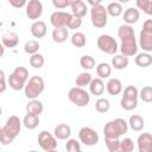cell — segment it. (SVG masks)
<instances>
[{"mask_svg":"<svg viewBox=\"0 0 152 152\" xmlns=\"http://www.w3.org/2000/svg\"><path fill=\"white\" fill-rule=\"evenodd\" d=\"M118 36L121 39V45H120L121 55H124L126 57L137 56L138 44L135 40L133 27L131 25H126V24L121 25L118 28Z\"/></svg>","mask_w":152,"mask_h":152,"instance_id":"obj_1","label":"cell"},{"mask_svg":"<svg viewBox=\"0 0 152 152\" xmlns=\"http://www.w3.org/2000/svg\"><path fill=\"white\" fill-rule=\"evenodd\" d=\"M21 125L23 122L17 115H11L5 125L0 129V140L2 145H10L13 142V140L19 135L21 131Z\"/></svg>","mask_w":152,"mask_h":152,"instance_id":"obj_2","label":"cell"},{"mask_svg":"<svg viewBox=\"0 0 152 152\" xmlns=\"http://www.w3.org/2000/svg\"><path fill=\"white\" fill-rule=\"evenodd\" d=\"M128 122H126L121 118H116L114 120L108 121L103 127L104 139H119L121 135L127 133Z\"/></svg>","mask_w":152,"mask_h":152,"instance_id":"obj_3","label":"cell"},{"mask_svg":"<svg viewBox=\"0 0 152 152\" xmlns=\"http://www.w3.org/2000/svg\"><path fill=\"white\" fill-rule=\"evenodd\" d=\"M44 88H45L44 80L40 76H32L27 81V83L24 88V93H25V96L27 99L36 100L44 91Z\"/></svg>","mask_w":152,"mask_h":152,"instance_id":"obj_4","label":"cell"},{"mask_svg":"<svg viewBox=\"0 0 152 152\" xmlns=\"http://www.w3.org/2000/svg\"><path fill=\"white\" fill-rule=\"evenodd\" d=\"M139 45L144 52L152 51V19H147L142 24V30L139 34Z\"/></svg>","mask_w":152,"mask_h":152,"instance_id":"obj_5","label":"cell"},{"mask_svg":"<svg viewBox=\"0 0 152 152\" xmlns=\"http://www.w3.org/2000/svg\"><path fill=\"white\" fill-rule=\"evenodd\" d=\"M90 19H91V24L95 27H97V28L104 27L107 25V21H108L107 8L102 4L91 7L90 8Z\"/></svg>","mask_w":152,"mask_h":152,"instance_id":"obj_6","label":"cell"},{"mask_svg":"<svg viewBox=\"0 0 152 152\" xmlns=\"http://www.w3.org/2000/svg\"><path fill=\"white\" fill-rule=\"evenodd\" d=\"M68 99L71 103H74L77 107H86V106H88V103L90 101V95L83 88L74 87L69 90Z\"/></svg>","mask_w":152,"mask_h":152,"instance_id":"obj_7","label":"cell"},{"mask_svg":"<svg viewBox=\"0 0 152 152\" xmlns=\"http://www.w3.org/2000/svg\"><path fill=\"white\" fill-rule=\"evenodd\" d=\"M97 48L100 51L108 53V55H115L118 51V42L109 34H101L97 38Z\"/></svg>","mask_w":152,"mask_h":152,"instance_id":"obj_8","label":"cell"},{"mask_svg":"<svg viewBox=\"0 0 152 152\" xmlns=\"http://www.w3.org/2000/svg\"><path fill=\"white\" fill-rule=\"evenodd\" d=\"M78 139L86 146H94L99 142L100 137L95 129H93L91 127L84 126L78 131Z\"/></svg>","mask_w":152,"mask_h":152,"instance_id":"obj_9","label":"cell"},{"mask_svg":"<svg viewBox=\"0 0 152 152\" xmlns=\"http://www.w3.org/2000/svg\"><path fill=\"white\" fill-rule=\"evenodd\" d=\"M72 19V13L64 11H56L50 15V23L55 28L68 27Z\"/></svg>","mask_w":152,"mask_h":152,"instance_id":"obj_10","label":"cell"},{"mask_svg":"<svg viewBox=\"0 0 152 152\" xmlns=\"http://www.w3.org/2000/svg\"><path fill=\"white\" fill-rule=\"evenodd\" d=\"M38 145L44 150L45 152L56 150L57 147V139L53 134H51L48 131H42L38 134Z\"/></svg>","mask_w":152,"mask_h":152,"instance_id":"obj_11","label":"cell"},{"mask_svg":"<svg viewBox=\"0 0 152 152\" xmlns=\"http://www.w3.org/2000/svg\"><path fill=\"white\" fill-rule=\"evenodd\" d=\"M43 13V4L39 0H30L26 5V15L28 19L37 21L42 17Z\"/></svg>","mask_w":152,"mask_h":152,"instance_id":"obj_12","label":"cell"},{"mask_svg":"<svg viewBox=\"0 0 152 152\" xmlns=\"http://www.w3.org/2000/svg\"><path fill=\"white\" fill-rule=\"evenodd\" d=\"M138 152H152V134L141 133L137 140Z\"/></svg>","mask_w":152,"mask_h":152,"instance_id":"obj_13","label":"cell"},{"mask_svg":"<svg viewBox=\"0 0 152 152\" xmlns=\"http://www.w3.org/2000/svg\"><path fill=\"white\" fill-rule=\"evenodd\" d=\"M53 135L57 140H68L71 135V127L68 124H59L55 127Z\"/></svg>","mask_w":152,"mask_h":152,"instance_id":"obj_14","label":"cell"},{"mask_svg":"<svg viewBox=\"0 0 152 152\" xmlns=\"http://www.w3.org/2000/svg\"><path fill=\"white\" fill-rule=\"evenodd\" d=\"M48 32V28H46V24L43 21V20H37V21H33L32 25H31V34L34 37V38H43L45 37Z\"/></svg>","mask_w":152,"mask_h":152,"instance_id":"obj_15","label":"cell"},{"mask_svg":"<svg viewBox=\"0 0 152 152\" xmlns=\"http://www.w3.org/2000/svg\"><path fill=\"white\" fill-rule=\"evenodd\" d=\"M1 42H2V45L5 48H15L18 44H19V36L15 33V32H5L2 36H1Z\"/></svg>","mask_w":152,"mask_h":152,"instance_id":"obj_16","label":"cell"},{"mask_svg":"<svg viewBox=\"0 0 152 152\" xmlns=\"http://www.w3.org/2000/svg\"><path fill=\"white\" fill-rule=\"evenodd\" d=\"M70 7H71L72 14L76 15V17H80V18H83L88 12L87 4L84 1H82V0H72Z\"/></svg>","mask_w":152,"mask_h":152,"instance_id":"obj_17","label":"cell"},{"mask_svg":"<svg viewBox=\"0 0 152 152\" xmlns=\"http://www.w3.org/2000/svg\"><path fill=\"white\" fill-rule=\"evenodd\" d=\"M139 19H140V12L135 7H128L124 12V21L126 23V25L135 24Z\"/></svg>","mask_w":152,"mask_h":152,"instance_id":"obj_18","label":"cell"},{"mask_svg":"<svg viewBox=\"0 0 152 152\" xmlns=\"http://www.w3.org/2000/svg\"><path fill=\"white\" fill-rule=\"evenodd\" d=\"M44 110V106L43 102L39 100H31L26 103V114H32V115H37L39 116Z\"/></svg>","mask_w":152,"mask_h":152,"instance_id":"obj_19","label":"cell"},{"mask_svg":"<svg viewBox=\"0 0 152 152\" xmlns=\"http://www.w3.org/2000/svg\"><path fill=\"white\" fill-rule=\"evenodd\" d=\"M106 89L109 95H119L122 91V82L115 77L109 78L106 84Z\"/></svg>","mask_w":152,"mask_h":152,"instance_id":"obj_20","label":"cell"},{"mask_svg":"<svg viewBox=\"0 0 152 152\" xmlns=\"http://www.w3.org/2000/svg\"><path fill=\"white\" fill-rule=\"evenodd\" d=\"M104 91V82L101 78H93V81L89 84V93L95 96L102 95Z\"/></svg>","mask_w":152,"mask_h":152,"instance_id":"obj_21","label":"cell"},{"mask_svg":"<svg viewBox=\"0 0 152 152\" xmlns=\"http://www.w3.org/2000/svg\"><path fill=\"white\" fill-rule=\"evenodd\" d=\"M52 40L57 44H62L64 43L68 37H69V31L66 27H61V28H53L52 33H51Z\"/></svg>","mask_w":152,"mask_h":152,"instance_id":"obj_22","label":"cell"},{"mask_svg":"<svg viewBox=\"0 0 152 152\" xmlns=\"http://www.w3.org/2000/svg\"><path fill=\"white\" fill-rule=\"evenodd\" d=\"M26 81L23 80L21 77H19L18 75H15L14 72H12L10 76H8V84L10 87L13 89V90H21L25 88L26 86Z\"/></svg>","mask_w":152,"mask_h":152,"instance_id":"obj_23","label":"cell"},{"mask_svg":"<svg viewBox=\"0 0 152 152\" xmlns=\"http://www.w3.org/2000/svg\"><path fill=\"white\" fill-rule=\"evenodd\" d=\"M128 126L131 127L132 131L140 132V131H142V128H144V126H145V121H144V119H142L140 115L133 114V115L129 116Z\"/></svg>","mask_w":152,"mask_h":152,"instance_id":"obj_24","label":"cell"},{"mask_svg":"<svg viewBox=\"0 0 152 152\" xmlns=\"http://www.w3.org/2000/svg\"><path fill=\"white\" fill-rule=\"evenodd\" d=\"M134 62L140 68H147L152 64V56L148 52H140V53H137Z\"/></svg>","mask_w":152,"mask_h":152,"instance_id":"obj_25","label":"cell"},{"mask_svg":"<svg viewBox=\"0 0 152 152\" xmlns=\"http://www.w3.org/2000/svg\"><path fill=\"white\" fill-rule=\"evenodd\" d=\"M128 57L124 56V55H115L112 58V66L116 70H124L128 66Z\"/></svg>","mask_w":152,"mask_h":152,"instance_id":"obj_26","label":"cell"},{"mask_svg":"<svg viewBox=\"0 0 152 152\" xmlns=\"http://www.w3.org/2000/svg\"><path fill=\"white\" fill-rule=\"evenodd\" d=\"M96 74L99 76V78L103 80V78H108L112 74V65L108 63H100L96 65Z\"/></svg>","mask_w":152,"mask_h":152,"instance_id":"obj_27","label":"cell"},{"mask_svg":"<svg viewBox=\"0 0 152 152\" xmlns=\"http://www.w3.org/2000/svg\"><path fill=\"white\" fill-rule=\"evenodd\" d=\"M23 125L27 129H34L39 125V116L32 115V114H26L23 119Z\"/></svg>","mask_w":152,"mask_h":152,"instance_id":"obj_28","label":"cell"},{"mask_svg":"<svg viewBox=\"0 0 152 152\" xmlns=\"http://www.w3.org/2000/svg\"><path fill=\"white\" fill-rule=\"evenodd\" d=\"M70 42L75 48H83V46H86L87 38H86V34L83 32H75L71 36Z\"/></svg>","mask_w":152,"mask_h":152,"instance_id":"obj_29","label":"cell"},{"mask_svg":"<svg viewBox=\"0 0 152 152\" xmlns=\"http://www.w3.org/2000/svg\"><path fill=\"white\" fill-rule=\"evenodd\" d=\"M91 81H93L91 75H90L89 72H86V71H84V72L78 74V76H77L76 80H75V83H76V87L83 88V87H86V86L89 87V84H90Z\"/></svg>","mask_w":152,"mask_h":152,"instance_id":"obj_30","label":"cell"},{"mask_svg":"<svg viewBox=\"0 0 152 152\" xmlns=\"http://www.w3.org/2000/svg\"><path fill=\"white\" fill-rule=\"evenodd\" d=\"M106 8H107V12H108V14H109L110 17H119V15L122 14V11H124L121 4L118 2V1L109 2Z\"/></svg>","mask_w":152,"mask_h":152,"instance_id":"obj_31","label":"cell"},{"mask_svg":"<svg viewBox=\"0 0 152 152\" xmlns=\"http://www.w3.org/2000/svg\"><path fill=\"white\" fill-rule=\"evenodd\" d=\"M39 48H40V45H39L38 40L31 39V40H27V42L25 43V45H24V51H25L26 53H28V55L32 56V55L38 53Z\"/></svg>","mask_w":152,"mask_h":152,"instance_id":"obj_32","label":"cell"},{"mask_svg":"<svg viewBox=\"0 0 152 152\" xmlns=\"http://www.w3.org/2000/svg\"><path fill=\"white\" fill-rule=\"evenodd\" d=\"M104 141L109 152H124L120 139H104Z\"/></svg>","mask_w":152,"mask_h":152,"instance_id":"obj_33","label":"cell"},{"mask_svg":"<svg viewBox=\"0 0 152 152\" xmlns=\"http://www.w3.org/2000/svg\"><path fill=\"white\" fill-rule=\"evenodd\" d=\"M80 65L86 69V70H91L95 68L96 63H95V59L94 57L89 56V55H83L81 58H80Z\"/></svg>","mask_w":152,"mask_h":152,"instance_id":"obj_34","label":"cell"},{"mask_svg":"<svg viewBox=\"0 0 152 152\" xmlns=\"http://www.w3.org/2000/svg\"><path fill=\"white\" fill-rule=\"evenodd\" d=\"M28 62H30V65H31L32 68H34V69H40V68L44 65L45 59H44V56L38 52V53H36V55H32V56L30 57Z\"/></svg>","mask_w":152,"mask_h":152,"instance_id":"obj_35","label":"cell"},{"mask_svg":"<svg viewBox=\"0 0 152 152\" xmlns=\"http://www.w3.org/2000/svg\"><path fill=\"white\" fill-rule=\"evenodd\" d=\"M109 108H110V102L107 99L100 97V99L96 100V102H95L96 112H99V113H107L109 110Z\"/></svg>","mask_w":152,"mask_h":152,"instance_id":"obj_36","label":"cell"},{"mask_svg":"<svg viewBox=\"0 0 152 152\" xmlns=\"http://www.w3.org/2000/svg\"><path fill=\"white\" fill-rule=\"evenodd\" d=\"M120 106L122 109L125 110H133L137 108L138 106V100L137 99H126V97H121L120 100Z\"/></svg>","mask_w":152,"mask_h":152,"instance_id":"obj_37","label":"cell"},{"mask_svg":"<svg viewBox=\"0 0 152 152\" xmlns=\"http://www.w3.org/2000/svg\"><path fill=\"white\" fill-rule=\"evenodd\" d=\"M139 97L141 101L146 103H152V87L151 86L142 87L141 90L139 91Z\"/></svg>","mask_w":152,"mask_h":152,"instance_id":"obj_38","label":"cell"},{"mask_svg":"<svg viewBox=\"0 0 152 152\" xmlns=\"http://www.w3.org/2000/svg\"><path fill=\"white\" fill-rule=\"evenodd\" d=\"M138 10H142L144 13L152 17V1L151 0H137L135 1Z\"/></svg>","mask_w":152,"mask_h":152,"instance_id":"obj_39","label":"cell"},{"mask_svg":"<svg viewBox=\"0 0 152 152\" xmlns=\"http://www.w3.org/2000/svg\"><path fill=\"white\" fill-rule=\"evenodd\" d=\"M138 96H139V90H138L137 87H134V86H127L124 89L122 97H126V99H137L138 100Z\"/></svg>","mask_w":152,"mask_h":152,"instance_id":"obj_40","label":"cell"},{"mask_svg":"<svg viewBox=\"0 0 152 152\" xmlns=\"http://www.w3.org/2000/svg\"><path fill=\"white\" fill-rule=\"evenodd\" d=\"M66 152H82L81 144L76 139H68L65 144Z\"/></svg>","mask_w":152,"mask_h":152,"instance_id":"obj_41","label":"cell"},{"mask_svg":"<svg viewBox=\"0 0 152 152\" xmlns=\"http://www.w3.org/2000/svg\"><path fill=\"white\" fill-rule=\"evenodd\" d=\"M121 146L124 152H133L134 150V142L131 138H125L121 140Z\"/></svg>","mask_w":152,"mask_h":152,"instance_id":"obj_42","label":"cell"},{"mask_svg":"<svg viewBox=\"0 0 152 152\" xmlns=\"http://www.w3.org/2000/svg\"><path fill=\"white\" fill-rule=\"evenodd\" d=\"M13 72H14L15 75H18L19 77H21L23 80H25L26 82L30 80V78H28V70H27L25 66H17V68L13 70Z\"/></svg>","mask_w":152,"mask_h":152,"instance_id":"obj_43","label":"cell"},{"mask_svg":"<svg viewBox=\"0 0 152 152\" xmlns=\"http://www.w3.org/2000/svg\"><path fill=\"white\" fill-rule=\"evenodd\" d=\"M72 0H52V5L53 7L58 8V10H63L68 6H71Z\"/></svg>","mask_w":152,"mask_h":152,"instance_id":"obj_44","label":"cell"},{"mask_svg":"<svg viewBox=\"0 0 152 152\" xmlns=\"http://www.w3.org/2000/svg\"><path fill=\"white\" fill-rule=\"evenodd\" d=\"M81 25H82V18L76 17V15L72 14V19H71V21H70L68 28H70V30H76V28H78Z\"/></svg>","mask_w":152,"mask_h":152,"instance_id":"obj_45","label":"cell"},{"mask_svg":"<svg viewBox=\"0 0 152 152\" xmlns=\"http://www.w3.org/2000/svg\"><path fill=\"white\" fill-rule=\"evenodd\" d=\"M8 2H10L11 6H13L15 8H21V7L27 5L26 0H8Z\"/></svg>","mask_w":152,"mask_h":152,"instance_id":"obj_46","label":"cell"},{"mask_svg":"<svg viewBox=\"0 0 152 152\" xmlns=\"http://www.w3.org/2000/svg\"><path fill=\"white\" fill-rule=\"evenodd\" d=\"M0 80H1V88H0V93H4L6 90V78H5V71L1 70L0 71Z\"/></svg>","mask_w":152,"mask_h":152,"instance_id":"obj_47","label":"cell"},{"mask_svg":"<svg viewBox=\"0 0 152 152\" xmlns=\"http://www.w3.org/2000/svg\"><path fill=\"white\" fill-rule=\"evenodd\" d=\"M88 4L94 7V6H97V5H101V0H96V1H93V0H88Z\"/></svg>","mask_w":152,"mask_h":152,"instance_id":"obj_48","label":"cell"},{"mask_svg":"<svg viewBox=\"0 0 152 152\" xmlns=\"http://www.w3.org/2000/svg\"><path fill=\"white\" fill-rule=\"evenodd\" d=\"M28 152H38L37 150H31V151H28Z\"/></svg>","mask_w":152,"mask_h":152,"instance_id":"obj_49","label":"cell"},{"mask_svg":"<svg viewBox=\"0 0 152 152\" xmlns=\"http://www.w3.org/2000/svg\"><path fill=\"white\" fill-rule=\"evenodd\" d=\"M49 152H58L57 150H52V151H49Z\"/></svg>","mask_w":152,"mask_h":152,"instance_id":"obj_50","label":"cell"}]
</instances>
